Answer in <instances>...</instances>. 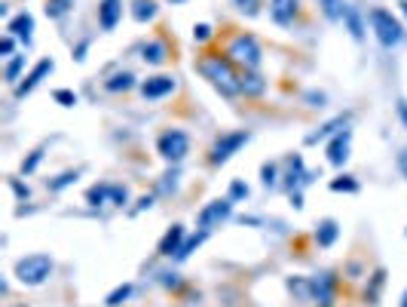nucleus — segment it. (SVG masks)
Masks as SVG:
<instances>
[{
	"instance_id": "1",
	"label": "nucleus",
	"mask_w": 407,
	"mask_h": 307,
	"mask_svg": "<svg viewBox=\"0 0 407 307\" xmlns=\"http://www.w3.org/2000/svg\"><path fill=\"white\" fill-rule=\"evenodd\" d=\"M199 74H206L208 80L214 83V87L221 89V93H227V95H236V93H242V77H236V71H233V58L230 56H206V58H199Z\"/></svg>"
},
{
	"instance_id": "2",
	"label": "nucleus",
	"mask_w": 407,
	"mask_h": 307,
	"mask_svg": "<svg viewBox=\"0 0 407 307\" xmlns=\"http://www.w3.org/2000/svg\"><path fill=\"white\" fill-rule=\"evenodd\" d=\"M367 19H371V28H373V34H377V41L383 43L386 49H392V47H402L404 43V28H402V22H398L395 16H392L389 10H371L367 12Z\"/></svg>"
},
{
	"instance_id": "3",
	"label": "nucleus",
	"mask_w": 407,
	"mask_h": 307,
	"mask_svg": "<svg viewBox=\"0 0 407 307\" xmlns=\"http://www.w3.org/2000/svg\"><path fill=\"white\" fill-rule=\"evenodd\" d=\"M52 273V258L49 255H28L16 261V280L22 286H40Z\"/></svg>"
},
{
	"instance_id": "4",
	"label": "nucleus",
	"mask_w": 407,
	"mask_h": 307,
	"mask_svg": "<svg viewBox=\"0 0 407 307\" xmlns=\"http://www.w3.org/2000/svg\"><path fill=\"white\" fill-rule=\"evenodd\" d=\"M227 56L233 58V62H239V65H245V68H258L260 65V43L254 41L251 34H239L233 43H230V49H227Z\"/></svg>"
},
{
	"instance_id": "5",
	"label": "nucleus",
	"mask_w": 407,
	"mask_h": 307,
	"mask_svg": "<svg viewBox=\"0 0 407 307\" xmlns=\"http://www.w3.org/2000/svg\"><path fill=\"white\" fill-rule=\"evenodd\" d=\"M156 148H160V154L166 157L169 163H178L190 151V139H187V133H181V129H166V133L160 135V141H156Z\"/></svg>"
},
{
	"instance_id": "6",
	"label": "nucleus",
	"mask_w": 407,
	"mask_h": 307,
	"mask_svg": "<svg viewBox=\"0 0 407 307\" xmlns=\"http://www.w3.org/2000/svg\"><path fill=\"white\" fill-rule=\"evenodd\" d=\"M245 141H248V133H245V129H239V133H227V135H221V139L214 141V148H212V154H208V160H212L214 166H221V163H227L230 157H233L242 145H245Z\"/></svg>"
},
{
	"instance_id": "7",
	"label": "nucleus",
	"mask_w": 407,
	"mask_h": 307,
	"mask_svg": "<svg viewBox=\"0 0 407 307\" xmlns=\"http://www.w3.org/2000/svg\"><path fill=\"white\" fill-rule=\"evenodd\" d=\"M230 212H233V200L230 197H224V200H212L206 209L199 212V227L202 231H212L214 225H221V221H227L230 218Z\"/></svg>"
},
{
	"instance_id": "8",
	"label": "nucleus",
	"mask_w": 407,
	"mask_h": 307,
	"mask_svg": "<svg viewBox=\"0 0 407 307\" xmlns=\"http://www.w3.org/2000/svg\"><path fill=\"white\" fill-rule=\"evenodd\" d=\"M334 286H337L334 273H319V277L310 283L312 298H316L319 307H331V304H334Z\"/></svg>"
},
{
	"instance_id": "9",
	"label": "nucleus",
	"mask_w": 407,
	"mask_h": 307,
	"mask_svg": "<svg viewBox=\"0 0 407 307\" xmlns=\"http://www.w3.org/2000/svg\"><path fill=\"white\" fill-rule=\"evenodd\" d=\"M52 68H56V62H52V58H43V62H37L34 71H31V74L16 87V95H18V99H25V95H28L34 87H40V80H43L46 74H49Z\"/></svg>"
},
{
	"instance_id": "10",
	"label": "nucleus",
	"mask_w": 407,
	"mask_h": 307,
	"mask_svg": "<svg viewBox=\"0 0 407 307\" xmlns=\"http://www.w3.org/2000/svg\"><path fill=\"white\" fill-rule=\"evenodd\" d=\"M349 141H352V133L343 129V133H337L334 141L328 145V160H331L334 166H343V163L349 160Z\"/></svg>"
},
{
	"instance_id": "11",
	"label": "nucleus",
	"mask_w": 407,
	"mask_h": 307,
	"mask_svg": "<svg viewBox=\"0 0 407 307\" xmlns=\"http://www.w3.org/2000/svg\"><path fill=\"white\" fill-rule=\"evenodd\" d=\"M172 89H175V77H166V74H160V77H147V80L141 83L144 99H162V95H169Z\"/></svg>"
},
{
	"instance_id": "12",
	"label": "nucleus",
	"mask_w": 407,
	"mask_h": 307,
	"mask_svg": "<svg viewBox=\"0 0 407 307\" xmlns=\"http://www.w3.org/2000/svg\"><path fill=\"white\" fill-rule=\"evenodd\" d=\"M120 16H123V0H101V6H98V25L104 31H114Z\"/></svg>"
},
{
	"instance_id": "13",
	"label": "nucleus",
	"mask_w": 407,
	"mask_h": 307,
	"mask_svg": "<svg viewBox=\"0 0 407 307\" xmlns=\"http://www.w3.org/2000/svg\"><path fill=\"white\" fill-rule=\"evenodd\" d=\"M300 12V0H270V16L279 25H291Z\"/></svg>"
},
{
	"instance_id": "14",
	"label": "nucleus",
	"mask_w": 407,
	"mask_h": 307,
	"mask_svg": "<svg viewBox=\"0 0 407 307\" xmlns=\"http://www.w3.org/2000/svg\"><path fill=\"white\" fill-rule=\"evenodd\" d=\"M6 31H10L12 37H22V41L28 43V41H31V31H34V16H31V12H22V16L10 19Z\"/></svg>"
},
{
	"instance_id": "15",
	"label": "nucleus",
	"mask_w": 407,
	"mask_h": 307,
	"mask_svg": "<svg viewBox=\"0 0 407 307\" xmlns=\"http://www.w3.org/2000/svg\"><path fill=\"white\" fill-rule=\"evenodd\" d=\"M181 240H184V227L181 225H175L172 231L162 237V243H160V255H178L181 252Z\"/></svg>"
},
{
	"instance_id": "16",
	"label": "nucleus",
	"mask_w": 407,
	"mask_h": 307,
	"mask_svg": "<svg viewBox=\"0 0 407 307\" xmlns=\"http://www.w3.org/2000/svg\"><path fill=\"white\" fill-rule=\"evenodd\" d=\"M343 22H346V28H349V34L356 37V41H362V37H365V25H362V16H358L356 6H346V10H343Z\"/></svg>"
},
{
	"instance_id": "17",
	"label": "nucleus",
	"mask_w": 407,
	"mask_h": 307,
	"mask_svg": "<svg viewBox=\"0 0 407 307\" xmlns=\"http://www.w3.org/2000/svg\"><path fill=\"white\" fill-rule=\"evenodd\" d=\"M337 234H340V227H337V221L334 218H325L319 225V231H316V240H319V246H331L334 240H337Z\"/></svg>"
},
{
	"instance_id": "18",
	"label": "nucleus",
	"mask_w": 407,
	"mask_h": 307,
	"mask_svg": "<svg viewBox=\"0 0 407 307\" xmlns=\"http://www.w3.org/2000/svg\"><path fill=\"white\" fill-rule=\"evenodd\" d=\"M132 16H135V22H150L156 16V3L153 0H135Z\"/></svg>"
},
{
	"instance_id": "19",
	"label": "nucleus",
	"mask_w": 407,
	"mask_h": 307,
	"mask_svg": "<svg viewBox=\"0 0 407 307\" xmlns=\"http://www.w3.org/2000/svg\"><path fill=\"white\" fill-rule=\"evenodd\" d=\"M71 6H74V0H46V16L49 19H62L71 12Z\"/></svg>"
},
{
	"instance_id": "20",
	"label": "nucleus",
	"mask_w": 407,
	"mask_h": 307,
	"mask_svg": "<svg viewBox=\"0 0 407 307\" xmlns=\"http://www.w3.org/2000/svg\"><path fill=\"white\" fill-rule=\"evenodd\" d=\"M144 62H150V65H162V62H166V47H162L160 41L147 43V47H144Z\"/></svg>"
},
{
	"instance_id": "21",
	"label": "nucleus",
	"mask_w": 407,
	"mask_h": 307,
	"mask_svg": "<svg viewBox=\"0 0 407 307\" xmlns=\"http://www.w3.org/2000/svg\"><path fill=\"white\" fill-rule=\"evenodd\" d=\"M319 6H321V12H325L331 22H337V19H343V0H319Z\"/></svg>"
},
{
	"instance_id": "22",
	"label": "nucleus",
	"mask_w": 407,
	"mask_h": 307,
	"mask_svg": "<svg viewBox=\"0 0 407 307\" xmlns=\"http://www.w3.org/2000/svg\"><path fill=\"white\" fill-rule=\"evenodd\" d=\"M110 191H114V185H95V187H89V194H86V200L92 206H101L104 200L110 197Z\"/></svg>"
},
{
	"instance_id": "23",
	"label": "nucleus",
	"mask_w": 407,
	"mask_h": 307,
	"mask_svg": "<svg viewBox=\"0 0 407 307\" xmlns=\"http://www.w3.org/2000/svg\"><path fill=\"white\" fill-rule=\"evenodd\" d=\"M129 87H135V77L129 74V71H126V74H116V77H110V80H108L110 93H120V89H129Z\"/></svg>"
},
{
	"instance_id": "24",
	"label": "nucleus",
	"mask_w": 407,
	"mask_h": 307,
	"mask_svg": "<svg viewBox=\"0 0 407 307\" xmlns=\"http://www.w3.org/2000/svg\"><path fill=\"white\" fill-rule=\"evenodd\" d=\"M242 93H245V95H260V93H264V80L254 77V74L242 77Z\"/></svg>"
},
{
	"instance_id": "25",
	"label": "nucleus",
	"mask_w": 407,
	"mask_h": 307,
	"mask_svg": "<svg viewBox=\"0 0 407 307\" xmlns=\"http://www.w3.org/2000/svg\"><path fill=\"white\" fill-rule=\"evenodd\" d=\"M129 295H132V286L126 283V286H120V289H114V292H110V295H108V302H104V304H108V307H120Z\"/></svg>"
},
{
	"instance_id": "26",
	"label": "nucleus",
	"mask_w": 407,
	"mask_h": 307,
	"mask_svg": "<svg viewBox=\"0 0 407 307\" xmlns=\"http://www.w3.org/2000/svg\"><path fill=\"white\" fill-rule=\"evenodd\" d=\"M331 191H349V194H356L358 191V181H352L349 175H343V179L331 181Z\"/></svg>"
},
{
	"instance_id": "27",
	"label": "nucleus",
	"mask_w": 407,
	"mask_h": 307,
	"mask_svg": "<svg viewBox=\"0 0 407 307\" xmlns=\"http://www.w3.org/2000/svg\"><path fill=\"white\" fill-rule=\"evenodd\" d=\"M337 126H343V120H331V123H325V126H321L316 135H310V139H306V141H310V145H316L319 139H325V135H331V133H334V129H337Z\"/></svg>"
},
{
	"instance_id": "28",
	"label": "nucleus",
	"mask_w": 407,
	"mask_h": 307,
	"mask_svg": "<svg viewBox=\"0 0 407 307\" xmlns=\"http://www.w3.org/2000/svg\"><path fill=\"white\" fill-rule=\"evenodd\" d=\"M22 65H25V56H16L10 65H6V80L10 83H16V77H18V71H22Z\"/></svg>"
},
{
	"instance_id": "29",
	"label": "nucleus",
	"mask_w": 407,
	"mask_h": 307,
	"mask_svg": "<svg viewBox=\"0 0 407 307\" xmlns=\"http://www.w3.org/2000/svg\"><path fill=\"white\" fill-rule=\"evenodd\" d=\"M77 175H80V172H77V169H74V172H62L56 181H52L49 187H52V191H62V187H68L71 181H77Z\"/></svg>"
},
{
	"instance_id": "30",
	"label": "nucleus",
	"mask_w": 407,
	"mask_h": 307,
	"mask_svg": "<svg viewBox=\"0 0 407 307\" xmlns=\"http://www.w3.org/2000/svg\"><path fill=\"white\" fill-rule=\"evenodd\" d=\"M52 99H56L58 104H64V108L77 104V95H74V93H68V89H56V93H52Z\"/></svg>"
},
{
	"instance_id": "31",
	"label": "nucleus",
	"mask_w": 407,
	"mask_h": 307,
	"mask_svg": "<svg viewBox=\"0 0 407 307\" xmlns=\"http://www.w3.org/2000/svg\"><path fill=\"white\" fill-rule=\"evenodd\" d=\"M202 237H206V231H202V234H199V237L187 240V243H184V246H181V252H178V255H175V258H187V255H190V252H193V249H196V246H199V243H202Z\"/></svg>"
},
{
	"instance_id": "32",
	"label": "nucleus",
	"mask_w": 407,
	"mask_h": 307,
	"mask_svg": "<svg viewBox=\"0 0 407 307\" xmlns=\"http://www.w3.org/2000/svg\"><path fill=\"white\" fill-rule=\"evenodd\" d=\"M40 157H43V148H37V151H34V154L28 157V160L22 163V172H25V175H28V172H34V166H37V163H40Z\"/></svg>"
},
{
	"instance_id": "33",
	"label": "nucleus",
	"mask_w": 407,
	"mask_h": 307,
	"mask_svg": "<svg viewBox=\"0 0 407 307\" xmlns=\"http://www.w3.org/2000/svg\"><path fill=\"white\" fill-rule=\"evenodd\" d=\"M236 6H239L242 12H248V16H254V12L260 10V0H233Z\"/></svg>"
},
{
	"instance_id": "34",
	"label": "nucleus",
	"mask_w": 407,
	"mask_h": 307,
	"mask_svg": "<svg viewBox=\"0 0 407 307\" xmlns=\"http://www.w3.org/2000/svg\"><path fill=\"white\" fill-rule=\"evenodd\" d=\"M110 197H114V203L116 206H123L129 200V194H126V187H120V185H114V191H110Z\"/></svg>"
},
{
	"instance_id": "35",
	"label": "nucleus",
	"mask_w": 407,
	"mask_h": 307,
	"mask_svg": "<svg viewBox=\"0 0 407 307\" xmlns=\"http://www.w3.org/2000/svg\"><path fill=\"white\" fill-rule=\"evenodd\" d=\"M383 277H386L383 271H377V273H373V286H371V292H367V298H371V302H373V298H377V289H380V286H383Z\"/></svg>"
},
{
	"instance_id": "36",
	"label": "nucleus",
	"mask_w": 407,
	"mask_h": 307,
	"mask_svg": "<svg viewBox=\"0 0 407 307\" xmlns=\"http://www.w3.org/2000/svg\"><path fill=\"white\" fill-rule=\"evenodd\" d=\"M233 197H248V187L242 185V181H233V187H230V200Z\"/></svg>"
},
{
	"instance_id": "37",
	"label": "nucleus",
	"mask_w": 407,
	"mask_h": 307,
	"mask_svg": "<svg viewBox=\"0 0 407 307\" xmlns=\"http://www.w3.org/2000/svg\"><path fill=\"white\" fill-rule=\"evenodd\" d=\"M193 37H196V41H208V37H212V28H208V25H196Z\"/></svg>"
},
{
	"instance_id": "38",
	"label": "nucleus",
	"mask_w": 407,
	"mask_h": 307,
	"mask_svg": "<svg viewBox=\"0 0 407 307\" xmlns=\"http://www.w3.org/2000/svg\"><path fill=\"white\" fill-rule=\"evenodd\" d=\"M10 52H12V34H6L0 41V56H10Z\"/></svg>"
},
{
	"instance_id": "39",
	"label": "nucleus",
	"mask_w": 407,
	"mask_h": 307,
	"mask_svg": "<svg viewBox=\"0 0 407 307\" xmlns=\"http://www.w3.org/2000/svg\"><path fill=\"white\" fill-rule=\"evenodd\" d=\"M273 181H275V166H264V185L270 187Z\"/></svg>"
},
{
	"instance_id": "40",
	"label": "nucleus",
	"mask_w": 407,
	"mask_h": 307,
	"mask_svg": "<svg viewBox=\"0 0 407 307\" xmlns=\"http://www.w3.org/2000/svg\"><path fill=\"white\" fill-rule=\"evenodd\" d=\"M398 117H402V123L407 126V102L404 99H398Z\"/></svg>"
},
{
	"instance_id": "41",
	"label": "nucleus",
	"mask_w": 407,
	"mask_h": 307,
	"mask_svg": "<svg viewBox=\"0 0 407 307\" xmlns=\"http://www.w3.org/2000/svg\"><path fill=\"white\" fill-rule=\"evenodd\" d=\"M12 187H16V194H18V197H28V187H22L18 181H12Z\"/></svg>"
},
{
	"instance_id": "42",
	"label": "nucleus",
	"mask_w": 407,
	"mask_h": 307,
	"mask_svg": "<svg viewBox=\"0 0 407 307\" xmlns=\"http://www.w3.org/2000/svg\"><path fill=\"white\" fill-rule=\"evenodd\" d=\"M398 160H402V172L407 175V151H402V157H398Z\"/></svg>"
},
{
	"instance_id": "43",
	"label": "nucleus",
	"mask_w": 407,
	"mask_h": 307,
	"mask_svg": "<svg viewBox=\"0 0 407 307\" xmlns=\"http://www.w3.org/2000/svg\"><path fill=\"white\" fill-rule=\"evenodd\" d=\"M402 12H404V16H407V0H402Z\"/></svg>"
},
{
	"instance_id": "44",
	"label": "nucleus",
	"mask_w": 407,
	"mask_h": 307,
	"mask_svg": "<svg viewBox=\"0 0 407 307\" xmlns=\"http://www.w3.org/2000/svg\"><path fill=\"white\" fill-rule=\"evenodd\" d=\"M402 307H407V292H404V298H402Z\"/></svg>"
},
{
	"instance_id": "45",
	"label": "nucleus",
	"mask_w": 407,
	"mask_h": 307,
	"mask_svg": "<svg viewBox=\"0 0 407 307\" xmlns=\"http://www.w3.org/2000/svg\"><path fill=\"white\" fill-rule=\"evenodd\" d=\"M18 307H25V304H18Z\"/></svg>"
}]
</instances>
